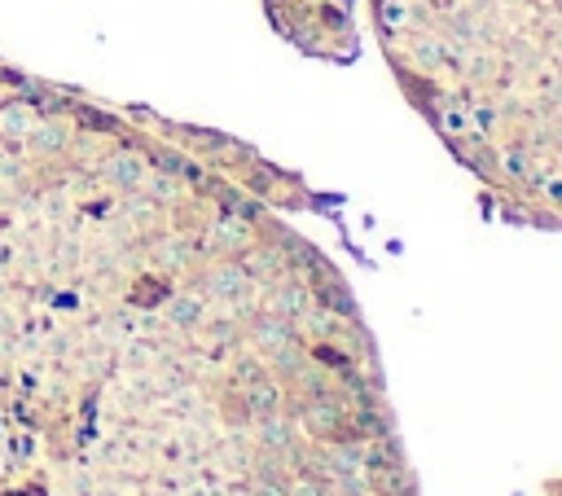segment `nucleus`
Returning <instances> with one entry per match:
<instances>
[{
    "mask_svg": "<svg viewBox=\"0 0 562 496\" xmlns=\"http://www.w3.org/2000/svg\"><path fill=\"white\" fill-rule=\"evenodd\" d=\"M330 496H347V492H330Z\"/></svg>",
    "mask_w": 562,
    "mask_h": 496,
    "instance_id": "nucleus-8",
    "label": "nucleus"
},
{
    "mask_svg": "<svg viewBox=\"0 0 562 496\" xmlns=\"http://www.w3.org/2000/svg\"><path fill=\"white\" fill-rule=\"evenodd\" d=\"M102 176L111 180L114 189L132 194L150 176V154H141V149H114V154H106V163H102Z\"/></svg>",
    "mask_w": 562,
    "mask_h": 496,
    "instance_id": "nucleus-2",
    "label": "nucleus"
},
{
    "mask_svg": "<svg viewBox=\"0 0 562 496\" xmlns=\"http://www.w3.org/2000/svg\"><path fill=\"white\" fill-rule=\"evenodd\" d=\"M242 404H246L250 417H268V413H277V408H281V378H268V373H264V378L246 382Z\"/></svg>",
    "mask_w": 562,
    "mask_h": 496,
    "instance_id": "nucleus-3",
    "label": "nucleus"
},
{
    "mask_svg": "<svg viewBox=\"0 0 562 496\" xmlns=\"http://www.w3.org/2000/svg\"><path fill=\"white\" fill-rule=\"evenodd\" d=\"M286 496H330V492H326V484H317L312 475H299L295 484H286Z\"/></svg>",
    "mask_w": 562,
    "mask_h": 496,
    "instance_id": "nucleus-7",
    "label": "nucleus"
},
{
    "mask_svg": "<svg viewBox=\"0 0 562 496\" xmlns=\"http://www.w3.org/2000/svg\"><path fill=\"white\" fill-rule=\"evenodd\" d=\"M413 106L497 202L562 229V0H369Z\"/></svg>",
    "mask_w": 562,
    "mask_h": 496,
    "instance_id": "nucleus-1",
    "label": "nucleus"
},
{
    "mask_svg": "<svg viewBox=\"0 0 562 496\" xmlns=\"http://www.w3.org/2000/svg\"><path fill=\"white\" fill-rule=\"evenodd\" d=\"M27 127H31V119H27L22 106H4L0 111V132H27Z\"/></svg>",
    "mask_w": 562,
    "mask_h": 496,
    "instance_id": "nucleus-6",
    "label": "nucleus"
},
{
    "mask_svg": "<svg viewBox=\"0 0 562 496\" xmlns=\"http://www.w3.org/2000/svg\"><path fill=\"white\" fill-rule=\"evenodd\" d=\"M259 444H264V448H273V453H290V448H295L290 422H286V417H277V413L259 417Z\"/></svg>",
    "mask_w": 562,
    "mask_h": 496,
    "instance_id": "nucleus-4",
    "label": "nucleus"
},
{
    "mask_svg": "<svg viewBox=\"0 0 562 496\" xmlns=\"http://www.w3.org/2000/svg\"><path fill=\"white\" fill-rule=\"evenodd\" d=\"M62 145H66V132H62L58 124L35 127V149H40V154H53V149H62Z\"/></svg>",
    "mask_w": 562,
    "mask_h": 496,
    "instance_id": "nucleus-5",
    "label": "nucleus"
}]
</instances>
